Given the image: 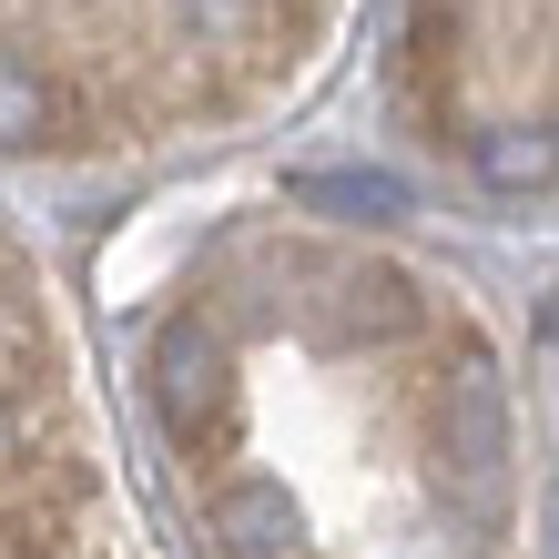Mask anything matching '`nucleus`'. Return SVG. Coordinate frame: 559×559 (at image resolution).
Listing matches in <instances>:
<instances>
[{
	"label": "nucleus",
	"mask_w": 559,
	"mask_h": 559,
	"mask_svg": "<svg viewBox=\"0 0 559 559\" xmlns=\"http://www.w3.org/2000/svg\"><path fill=\"white\" fill-rule=\"evenodd\" d=\"M438 448H448L457 488H468V509L509 499V386H499V367H488L478 346L457 356V377L438 386Z\"/></svg>",
	"instance_id": "obj_1"
},
{
	"label": "nucleus",
	"mask_w": 559,
	"mask_h": 559,
	"mask_svg": "<svg viewBox=\"0 0 559 559\" xmlns=\"http://www.w3.org/2000/svg\"><path fill=\"white\" fill-rule=\"evenodd\" d=\"M153 417L174 427L183 448L224 438V417H235V356H224V336L204 316H174L153 336Z\"/></svg>",
	"instance_id": "obj_2"
},
{
	"label": "nucleus",
	"mask_w": 559,
	"mask_h": 559,
	"mask_svg": "<svg viewBox=\"0 0 559 559\" xmlns=\"http://www.w3.org/2000/svg\"><path fill=\"white\" fill-rule=\"evenodd\" d=\"M82 509V468H31V457H0V559H61Z\"/></svg>",
	"instance_id": "obj_3"
},
{
	"label": "nucleus",
	"mask_w": 559,
	"mask_h": 559,
	"mask_svg": "<svg viewBox=\"0 0 559 559\" xmlns=\"http://www.w3.org/2000/svg\"><path fill=\"white\" fill-rule=\"evenodd\" d=\"M214 539H224V559H295V499H285V478L214 488Z\"/></svg>",
	"instance_id": "obj_4"
},
{
	"label": "nucleus",
	"mask_w": 559,
	"mask_h": 559,
	"mask_svg": "<svg viewBox=\"0 0 559 559\" xmlns=\"http://www.w3.org/2000/svg\"><path fill=\"white\" fill-rule=\"evenodd\" d=\"M72 133V103H61V82L41 72V61L0 51V153H41Z\"/></svg>",
	"instance_id": "obj_5"
},
{
	"label": "nucleus",
	"mask_w": 559,
	"mask_h": 559,
	"mask_svg": "<svg viewBox=\"0 0 559 559\" xmlns=\"http://www.w3.org/2000/svg\"><path fill=\"white\" fill-rule=\"evenodd\" d=\"M468 163L499 193H549L559 183V133L549 122H499V133H468Z\"/></svg>",
	"instance_id": "obj_6"
},
{
	"label": "nucleus",
	"mask_w": 559,
	"mask_h": 559,
	"mask_svg": "<svg viewBox=\"0 0 559 559\" xmlns=\"http://www.w3.org/2000/svg\"><path fill=\"white\" fill-rule=\"evenodd\" d=\"M285 204L295 214H336V224H397L407 214V183L397 174H295Z\"/></svg>",
	"instance_id": "obj_7"
},
{
	"label": "nucleus",
	"mask_w": 559,
	"mask_h": 559,
	"mask_svg": "<svg viewBox=\"0 0 559 559\" xmlns=\"http://www.w3.org/2000/svg\"><path fill=\"white\" fill-rule=\"evenodd\" d=\"M417 325V285L397 275V265H367V275H346V306H336V336L356 346H386V336H407Z\"/></svg>",
	"instance_id": "obj_8"
},
{
	"label": "nucleus",
	"mask_w": 559,
	"mask_h": 559,
	"mask_svg": "<svg viewBox=\"0 0 559 559\" xmlns=\"http://www.w3.org/2000/svg\"><path fill=\"white\" fill-rule=\"evenodd\" d=\"M174 11H183V31H204V41H245L265 0H174Z\"/></svg>",
	"instance_id": "obj_9"
}]
</instances>
